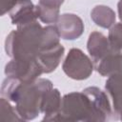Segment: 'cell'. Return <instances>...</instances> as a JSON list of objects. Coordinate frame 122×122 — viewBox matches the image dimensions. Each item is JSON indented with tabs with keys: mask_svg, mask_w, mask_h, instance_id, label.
Returning <instances> with one entry per match:
<instances>
[{
	"mask_svg": "<svg viewBox=\"0 0 122 122\" xmlns=\"http://www.w3.org/2000/svg\"><path fill=\"white\" fill-rule=\"evenodd\" d=\"M53 88L51 80L37 78L30 83H24L13 77H6L2 83L1 94L9 101L15 103V109L23 121L36 118L41 112V102L44 93Z\"/></svg>",
	"mask_w": 122,
	"mask_h": 122,
	"instance_id": "1",
	"label": "cell"
},
{
	"mask_svg": "<svg viewBox=\"0 0 122 122\" xmlns=\"http://www.w3.org/2000/svg\"><path fill=\"white\" fill-rule=\"evenodd\" d=\"M44 28L37 22L18 26L5 41L6 53L16 60H37L43 47Z\"/></svg>",
	"mask_w": 122,
	"mask_h": 122,
	"instance_id": "2",
	"label": "cell"
},
{
	"mask_svg": "<svg viewBox=\"0 0 122 122\" xmlns=\"http://www.w3.org/2000/svg\"><path fill=\"white\" fill-rule=\"evenodd\" d=\"M54 121H95L92 103L83 91L73 92L62 97L61 107Z\"/></svg>",
	"mask_w": 122,
	"mask_h": 122,
	"instance_id": "3",
	"label": "cell"
},
{
	"mask_svg": "<svg viewBox=\"0 0 122 122\" xmlns=\"http://www.w3.org/2000/svg\"><path fill=\"white\" fill-rule=\"evenodd\" d=\"M63 71L71 79L84 80L91 76L93 71L92 60L80 49H71L63 65Z\"/></svg>",
	"mask_w": 122,
	"mask_h": 122,
	"instance_id": "4",
	"label": "cell"
},
{
	"mask_svg": "<svg viewBox=\"0 0 122 122\" xmlns=\"http://www.w3.org/2000/svg\"><path fill=\"white\" fill-rule=\"evenodd\" d=\"M44 73L43 69L37 60H16L11 59L5 66V74L13 77L24 83L35 81Z\"/></svg>",
	"mask_w": 122,
	"mask_h": 122,
	"instance_id": "5",
	"label": "cell"
},
{
	"mask_svg": "<svg viewBox=\"0 0 122 122\" xmlns=\"http://www.w3.org/2000/svg\"><path fill=\"white\" fill-rule=\"evenodd\" d=\"M55 26L60 37L65 40L77 39L84 31V23L82 19L73 13H63L59 15Z\"/></svg>",
	"mask_w": 122,
	"mask_h": 122,
	"instance_id": "6",
	"label": "cell"
},
{
	"mask_svg": "<svg viewBox=\"0 0 122 122\" xmlns=\"http://www.w3.org/2000/svg\"><path fill=\"white\" fill-rule=\"evenodd\" d=\"M83 92L90 97L95 113V121H107L111 118L113 111L107 94L97 87H88Z\"/></svg>",
	"mask_w": 122,
	"mask_h": 122,
	"instance_id": "7",
	"label": "cell"
},
{
	"mask_svg": "<svg viewBox=\"0 0 122 122\" xmlns=\"http://www.w3.org/2000/svg\"><path fill=\"white\" fill-rule=\"evenodd\" d=\"M9 13L11 24L17 27L35 22L38 18L37 8L30 0H17Z\"/></svg>",
	"mask_w": 122,
	"mask_h": 122,
	"instance_id": "8",
	"label": "cell"
},
{
	"mask_svg": "<svg viewBox=\"0 0 122 122\" xmlns=\"http://www.w3.org/2000/svg\"><path fill=\"white\" fill-rule=\"evenodd\" d=\"M87 50L92 57L93 64L98 63L110 53L113 52L109 39L102 32L92 31L87 42Z\"/></svg>",
	"mask_w": 122,
	"mask_h": 122,
	"instance_id": "9",
	"label": "cell"
},
{
	"mask_svg": "<svg viewBox=\"0 0 122 122\" xmlns=\"http://www.w3.org/2000/svg\"><path fill=\"white\" fill-rule=\"evenodd\" d=\"M64 53L65 49L61 44L42 50L37 56V61L42 67L43 72L50 73L53 71L60 64Z\"/></svg>",
	"mask_w": 122,
	"mask_h": 122,
	"instance_id": "10",
	"label": "cell"
},
{
	"mask_svg": "<svg viewBox=\"0 0 122 122\" xmlns=\"http://www.w3.org/2000/svg\"><path fill=\"white\" fill-rule=\"evenodd\" d=\"M105 90L112 99L113 113L122 120V75L112 74L105 83Z\"/></svg>",
	"mask_w": 122,
	"mask_h": 122,
	"instance_id": "11",
	"label": "cell"
},
{
	"mask_svg": "<svg viewBox=\"0 0 122 122\" xmlns=\"http://www.w3.org/2000/svg\"><path fill=\"white\" fill-rule=\"evenodd\" d=\"M61 102V94L57 89L51 88L44 93L41 102V112L44 113L43 121H54L59 112Z\"/></svg>",
	"mask_w": 122,
	"mask_h": 122,
	"instance_id": "12",
	"label": "cell"
},
{
	"mask_svg": "<svg viewBox=\"0 0 122 122\" xmlns=\"http://www.w3.org/2000/svg\"><path fill=\"white\" fill-rule=\"evenodd\" d=\"M97 72L102 76H111L112 74L122 75V51H113L94 64Z\"/></svg>",
	"mask_w": 122,
	"mask_h": 122,
	"instance_id": "13",
	"label": "cell"
},
{
	"mask_svg": "<svg viewBox=\"0 0 122 122\" xmlns=\"http://www.w3.org/2000/svg\"><path fill=\"white\" fill-rule=\"evenodd\" d=\"M64 0H39L36 5L38 18L46 24L56 23Z\"/></svg>",
	"mask_w": 122,
	"mask_h": 122,
	"instance_id": "14",
	"label": "cell"
},
{
	"mask_svg": "<svg viewBox=\"0 0 122 122\" xmlns=\"http://www.w3.org/2000/svg\"><path fill=\"white\" fill-rule=\"evenodd\" d=\"M91 18L95 23V25L110 29L115 23V12L110 7L105 5H97L91 11Z\"/></svg>",
	"mask_w": 122,
	"mask_h": 122,
	"instance_id": "15",
	"label": "cell"
},
{
	"mask_svg": "<svg viewBox=\"0 0 122 122\" xmlns=\"http://www.w3.org/2000/svg\"><path fill=\"white\" fill-rule=\"evenodd\" d=\"M0 120L1 121H23L19 116L16 109L13 108L8 99L1 97L0 99Z\"/></svg>",
	"mask_w": 122,
	"mask_h": 122,
	"instance_id": "16",
	"label": "cell"
},
{
	"mask_svg": "<svg viewBox=\"0 0 122 122\" xmlns=\"http://www.w3.org/2000/svg\"><path fill=\"white\" fill-rule=\"evenodd\" d=\"M108 39L114 51H122V23H116L110 28Z\"/></svg>",
	"mask_w": 122,
	"mask_h": 122,
	"instance_id": "17",
	"label": "cell"
},
{
	"mask_svg": "<svg viewBox=\"0 0 122 122\" xmlns=\"http://www.w3.org/2000/svg\"><path fill=\"white\" fill-rule=\"evenodd\" d=\"M16 2L17 0H1V15H5L7 12H10Z\"/></svg>",
	"mask_w": 122,
	"mask_h": 122,
	"instance_id": "18",
	"label": "cell"
},
{
	"mask_svg": "<svg viewBox=\"0 0 122 122\" xmlns=\"http://www.w3.org/2000/svg\"><path fill=\"white\" fill-rule=\"evenodd\" d=\"M117 11H118L119 19L122 21V0H119V2L117 4Z\"/></svg>",
	"mask_w": 122,
	"mask_h": 122,
	"instance_id": "19",
	"label": "cell"
}]
</instances>
